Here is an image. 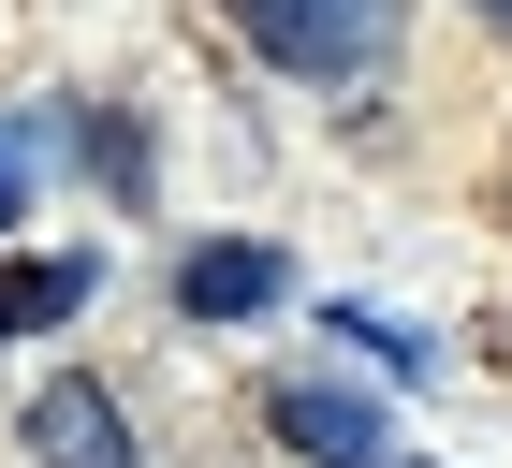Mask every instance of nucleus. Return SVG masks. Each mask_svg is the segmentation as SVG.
Masks as SVG:
<instances>
[{
	"mask_svg": "<svg viewBox=\"0 0 512 468\" xmlns=\"http://www.w3.org/2000/svg\"><path fill=\"white\" fill-rule=\"evenodd\" d=\"M88 308V264H0V337H30V322H74Z\"/></svg>",
	"mask_w": 512,
	"mask_h": 468,
	"instance_id": "nucleus-5",
	"label": "nucleus"
},
{
	"mask_svg": "<svg viewBox=\"0 0 512 468\" xmlns=\"http://www.w3.org/2000/svg\"><path fill=\"white\" fill-rule=\"evenodd\" d=\"M30 220V117H0V234Z\"/></svg>",
	"mask_w": 512,
	"mask_h": 468,
	"instance_id": "nucleus-6",
	"label": "nucleus"
},
{
	"mask_svg": "<svg viewBox=\"0 0 512 468\" xmlns=\"http://www.w3.org/2000/svg\"><path fill=\"white\" fill-rule=\"evenodd\" d=\"M249 44H264L278 74H308V88H352L395 59V0H235Z\"/></svg>",
	"mask_w": 512,
	"mask_h": 468,
	"instance_id": "nucleus-1",
	"label": "nucleus"
},
{
	"mask_svg": "<svg viewBox=\"0 0 512 468\" xmlns=\"http://www.w3.org/2000/svg\"><path fill=\"white\" fill-rule=\"evenodd\" d=\"M483 15H498V30H512V0H483Z\"/></svg>",
	"mask_w": 512,
	"mask_h": 468,
	"instance_id": "nucleus-7",
	"label": "nucleus"
},
{
	"mask_svg": "<svg viewBox=\"0 0 512 468\" xmlns=\"http://www.w3.org/2000/svg\"><path fill=\"white\" fill-rule=\"evenodd\" d=\"M30 468H147V439H132V410L103 381H88V366H59V381H30Z\"/></svg>",
	"mask_w": 512,
	"mask_h": 468,
	"instance_id": "nucleus-2",
	"label": "nucleus"
},
{
	"mask_svg": "<svg viewBox=\"0 0 512 468\" xmlns=\"http://www.w3.org/2000/svg\"><path fill=\"white\" fill-rule=\"evenodd\" d=\"M264 439L308 454V468H395V425L366 410V395H337V381H278L264 395Z\"/></svg>",
	"mask_w": 512,
	"mask_h": 468,
	"instance_id": "nucleus-3",
	"label": "nucleus"
},
{
	"mask_svg": "<svg viewBox=\"0 0 512 468\" xmlns=\"http://www.w3.org/2000/svg\"><path fill=\"white\" fill-rule=\"evenodd\" d=\"M278 293V249H191V264H176V308L191 322H249Z\"/></svg>",
	"mask_w": 512,
	"mask_h": 468,
	"instance_id": "nucleus-4",
	"label": "nucleus"
}]
</instances>
